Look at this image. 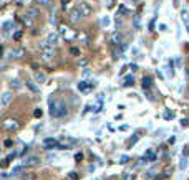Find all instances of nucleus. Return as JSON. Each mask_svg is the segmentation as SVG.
Returning a JSON list of instances; mask_svg holds the SVG:
<instances>
[{"label": "nucleus", "mask_w": 189, "mask_h": 180, "mask_svg": "<svg viewBox=\"0 0 189 180\" xmlns=\"http://www.w3.org/2000/svg\"><path fill=\"white\" fill-rule=\"evenodd\" d=\"M129 68H131L133 71H136V69H138V65H131V66H129Z\"/></svg>", "instance_id": "nucleus-37"}, {"label": "nucleus", "mask_w": 189, "mask_h": 180, "mask_svg": "<svg viewBox=\"0 0 189 180\" xmlns=\"http://www.w3.org/2000/svg\"><path fill=\"white\" fill-rule=\"evenodd\" d=\"M45 81H47V75H45V73H40V71H37V73H35V83L43 84Z\"/></svg>", "instance_id": "nucleus-13"}, {"label": "nucleus", "mask_w": 189, "mask_h": 180, "mask_svg": "<svg viewBox=\"0 0 189 180\" xmlns=\"http://www.w3.org/2000/svg\"><path fill=\"white\" fill-rule=\"evenodd\" d=\"M20 37H22V31H15V35H13V40H20Z\"/></svg>", "instance_id": "nucleus-30"}, {"label": "nucleus", "mask_w": 189, "mask_h": 180, "mask_svg": "<svg viewBox=\"0 0 189 180\" xmlns=\"http://www.w3.org/2000/svg\"><path fill=\"white\" fill-rule=\"evenodd\" d=\"M134 27L139 28V17H134Z\"/></svg>", "instance_id": "nucleus-31"}, {"label": "nucleus", "mask_w": 189, "mask_h": 180, "mask_svg": "<svg viewBox=\"0 0 189 180\" xmlns=\"http://www.w3.org/2000/svg\"><path fill=\"white\" fill-rule=\"evenodd\" d=\"M144 159H146V162H154L156 160V154L153 152V150H148V152H146V155H144Z\"/></svg>", "instance_id": "nucleus-19"}, {"label": "nucleus", "mask_w": 189, "mask_h": 180, "mask_svg": "<svg viewBox=\"0 0 189 180\" xmlns=\"http://www.w3.org/2000/svg\"><path fill=\"white\" fill-rule=\"evenodd\" d=\"M83 76H85V78L90 76V71H88V69H85V71H83Z\"/></svg>", "instance_id": "nucleus-39"}, {"label": "nucleus", "mask_w": 189, "mask_h": 180, "mask_svg": "<svg viewBox=\"0 0 189 180\" xmlns=\"http://www.w3.org/2000/svg\"><path fill=\"white\" fill-rule=\"evenodd\" d=\"M58 30H60V35H61V37H63V38H65V40H66V41H71V40H73V38H75V37H76V33H75V31H73V30H71V28H68V27H65V25H61L60 28H58Z\"/></svg>", "instance_id": "nucleus-3"}, {"label": "nucleus", "mask_w": 189, "mask_h": 180, "mask_svg": "<svg viewBox=\"0 0 189 180\" xmlns=\"http://www.w3.org/2000/svg\"><path fill=\"white\" fill-rule=\"evenodd\" d=\"M20 86H22V84H20L18 79H12V81H10V88H15V89H18Z\"/></svg>", "instance_id": "nucleus-24"}, {"label": "nucleus", "mask_w": 189, "mask_h": 180, "mask_svg": "<svg viewBox=\"0 0 189 180\" xmlns=\"http://www.w3.org/2000/svg\"><path fill=\"white\" fill-rule=\"evenodd\" d=\"M58 40H60V35L55 33V31H51V33L48 35V38H47V41H48V45H50V47H55V45L58 43Z\"/></svg>", "instance_id": "nucleus-8"}, {"label": "nucleus", "mask_w": 189, "mask_h": 180, "mask_svg": "<svg viewBox=\"0 0 189 180\" xmlns=\"http://www.w3.org/2000/svg\"><path fill=\"white\" fill-rule=\"evenodd\" d=\"M3 2H7V0H3Z\"/></svg>", "instance_id": "nucleus-43"}, {"label": "nucleus", "mask_w": 189, "mask_h": 180, "mask_svg": "<svg viewBox=\"0 0 189 180\" xmlns=\"http://www.w3.org/2000/svg\"><path fill=\"white\" fill-rule=\"evenodd\" d=\"M35 117H41V109H37V111H35Z\"/></svg>", "instance_id": "nucleus-32"}, {"label": "nucleus", "mask_w": 189, "mask_h": 180, "mask_svg": "<svg viewBox=\"0 0 189 180\" xmlns=\"http://www.w3.org/2000/svg\"><path fill=\"white\" fill-rule=\"evenodd\" d=\"M12 99H13V94L10 93V91H5V93L2 94V108L5 109L7 106L10 104V101H12Z\"/></svg>", "instance_id": "nucleus-7"}, {"label": "nucleus", "mask_w": 189, "mask_h": 180, "mask_svg": "<svg viewBox=\"0 0 189 180\" xmlns=\"http://www.w3.org/2000/svg\"><path fill=\"white\" fill-rule=\"evenodd\" d=\"M151 86H153V78L151 76H144L143 78V89L148 91V89H151Z\"/></svg>", "instance_id": "nucleus-12"}, {"label": "nucleus", "mask_w": 189, "mask_h": 180, "mask_svg": "<svg viewBox=\"0 0 189 180\" xmlns=\"http://www.w3.org/2000/svg\"><path fill=\"white\" fill-rule=\"evenodd\" d=\"M133 84H134V78H133V76H126L123 86H124V88H129V86H133Z\"/></svg>", "instance_id": "nucleus-18"}, {"label": "nucleus", "mask_w": 189, "mask_h": 180, "mask_svg": "<svg viewBox=\"0 0 189 180\" xmlns=\"http://www.w3.org/2000/svg\"><path fill=\"white\" fill-rule=\"evenodd\" d=\"M138 140H139V136H138V134H133V137H131V139H129V146H134V144L136 142H138Z\"/></svg>", "instance_id": "nucleus-23"}, {"label": "nucleus", "mask_w": 189, "mask_h": 180, "mask_svg": "<svg viewBox=\"0 0 189 180\" xmlns=\"http://www.w3.org/2000/svg\"><path fill=\"white\" fill-rule=\"evenodd\" d=\"M40 56L43 61H51L55 56V50L53 47H50L48 45V41H41L40 43Z\"/></svg>", "instance_id": "nucleus-2"}, {"label": "nucleus", "mask_w": 189, "mask_h": 180, "mask_svg": "<svg viewBox=\"0 0 189 180\" xmlns=\"http://www.w3.org/2000/svg\"><path fill=\"white\" fill-rule=\"evenodd\" d=\"M70 51H71V55H80V51L76 50V48H71V50H70Z\"/></svg>", "instance_id": "nucleus-34"}, {"label": "nucleus", "mask_w": 189, "mask_h": 180, "mask_svg": "<svg viewBox=\"0 0 189 180\" xmlns=\"http://www.w3.org/2000/svg\"><path fill=\"white\" fill-rule=\"evenodd\" d=\"M5 146H7V147H10V146H12V140L7 139V140H5Z\"/></svg>", "instance_id": "nucleus-36"}, {"label": "nucleus", "mask_w": 189, "mask_h": 180, "mask_svg": "<svg viewBox=\"0 0 189 180\" xmlns=\"http://www.w3.org/2000/svg\"><path fill=\"white\" fill-rule=\"evenodd\" d=\"M181 20H183V23L184 25H189V12L187 10H181Z\"/></svg>", "instance_id": "nucleus-17"}, {"label": "nucleus", "mask_w": 189, "mask_h": 180, "mask_svg": "<svg viewBox=\"0 0 189 180\" xmlns=\"http://www.w3.org/2000/svg\"><path fill=\"white\" fill-rule=\"evenodd\" d=\"M133 2H138V0H133Z\"/></svg>", "instance_id": "nucleus-42"}, {"label": "nucleus", "mask_w": 189, "mask_h": 180, "mask_svg": "<svg viewBox=\"0 0 189 180\" xmlns=\"http://www.w3.org/2000/svg\"><path fill=\"white\" fill-rule=\"evenodd\" d=\"M110 25H111V18H110V17H103V18H101V27L108 28Z\"/></svg>", "instance_id": "nucleus-21"}, {"label": "nucleus", "mask_w": 189, "mask_h": 180, "mask_svg": "<svg viewBox=\"0 0 189 180\" xmlns=\"http://www.w3.org/2000/svg\"><path fill=\"white\" fill-rule=\"evenodd\" d=\"M111 41H113L114 45H123V37L116 31V33H113V37H111Z\"/></svg>", "instance_id": "nucleus-15"}, {"label": "nucleus", "mask_w": 189, "mask_h": 180, "mask_svg": "<svg viewBox=\"0 0 189 180\" xmlns=\"http://www.w3.org/2000/svg\"><path fill=\"white\" fill-rule=\"evenodd\" d=\"M181 124H183V126H187V124H189L187 119H183V121H181Z\"/></svg>", "instance_id": "nucleus-38"}, {"label": "nucleus", "mask_w": 189, "mask_h": 180, "mask_svg": "<svg viewBox=\"0 0 189 180\" xmlns=\"http://www.w3.org/2000/svg\"><path fill=\"white\" fill-rule=\"evenodd\" d=\"M22 20H23V23H25V25H27V27H30V28H31V27H33V23H35V20H33V18H31V17H30V15H27V13H25V15H23V17H22Z\"/></svg>", "instance_id": "nucleus-16"}, {"label": "nucleus", "mask_w": 189, "mask_h": 180, "mask_svg": "<svg viewBox=\"0 0 189 180\" xmlns=\"http://www.w3.org/2000/svg\"><path fill=\"white\" fill-rule=\"evenodd\" d=\"M22 170H23L22 165H15V167L12 169V175H20V174H22Z\"/></svg>", "instance_id": "nucleus-22"}, {"label": "nucleus", "mask_w": 189, "mask_h": 180, "mask_svg": "<svg viewBox=\"0 0 189 180\" xmlns=\"http://www.w3.org/2000/svg\"><path fill=\"white\" fill-rule=\"evenodd\" d=\"M51 117H63L66 116L68 109H66V104L63 101H58V99H50V109H48Z\"/></svg>", "instance_id": "nucleus-1"}, {"label": "nucleus", "mask_w": 189, "mask_h": 180, "mask_svg": "<svg viewBox=\"0 0 189 180\" xmlns=\"http://www.w3.org/2000/svg\"><path fill=\"white\" fill-rule=\"evenodd\" d=\"M38 3H40V5H50V2L51 0H37Z\"/></svg>", "instance_id": "nucleus-28"}, {"label": "nucleus", "mask_w": 189, "mask_h": 180, "mask_svg": "<svg viewBox=\"0 0 189 180\" xmlns=\"http://www.w3.org/2000/svg\"><path fill=\"white\" fill-rule=\"evenodd\" d=\"M37 162H38V159H37V157H30L27 164H28V165H37Z\"/></svg>", "instance_id": "nucleus-25"}, {"label": "nucleus", "mask_w": 189, "mask_h": 180, "mask_svg": "<svg viewBox=\"0 0 189 180\" xmlns=\"http://www.w3.org/2000/svg\"><path fill=\"white\" fill-rule=\"evenodd\" d=\"M27 86H28L30 91H33V93H38V91H40V88L35 84V81H27Z\"/></svg>", "instance_id": "nucleus-20"}, {"label": "nucleus", "mask_w": 189, "mask_h": 180, "mask_svg": "<svg viewBox=\"0 0 189 180\" xmlns=\"http://www.w3.org/2000/svg\"><path fill=\"white\" fill-rule=\"evenodd\" d=\"M78 37H80V38H81V40H83V43H88V37H86L85 33H80Z\"/></svg>", "instance_id": "nucleus-27"}, {"label": "nucleus", "mask_w": 189, "mask_h": 180, "mask_svg": "<svg viewBox=\"0 0 189 180\" xmlns=\"http://www.w3.org/2000/svg\"><path fill=\"white\" fill-rule=\"evenodd\" d=\"M2 30H3V37H10L12 30L15 31V30H17V27H15V23H13L12 20H8V22H5V23L2 25Z\"/></svg>", "instance_id": "nucleus-6"}, {"label": "nucleus", "mask_w": 189, "mask_h": 180, "mask_svg": "<svg viewBox=\"0 0 189 180\" xmlns=\"http://www.w3.org/2000/svg\"><path fill=\"white\" fill-rule=\"evenodd\" d=\"M128 162V155H120V164H126Z\"/></svg>", "instance_id": "nucleus-26"}, {"label": "nucleus", "mask_w": 189, "mask_h": 180, "mask_svg": "<svg viewBox=\"0 0 189 180\" xmlns=\"http://www.w3.org/2000/svg\"><path fill=\"white\" fill-rule=\"evenodd\" d=\"M154 20H156V18H153L151 23H149V30H153V28H154Z\"/></svg>", "instance_id": "nucleus-35"}, {"label": "nucleus", "mask_w": 189, "mask_h": 180, "mask_svg": "<svg viewBox=\"0 0 189 180\" xmlns=\"http://www.w3.org/2000/svg\"><path fill=\"white\" fill-rule=\"evenodd\" d=\"M68 18H70V22H71V23H78L80 20L83 18V15H81V12H80V10L75 7V8H71V10H70Z\"/></svg>", "instance_id": "nucleus-5"}, {"label": "nucleus", "mask_w": 189, "mask_h": 180, "mask_svg": "<svg viewBox=\"0 0 189 180\" xmlns=\"http://www.w3.org/2000/svg\"><path fill=\"white\" fill-rule=\"evenodd\" d=\"M93 86H94V83H86V81H80L78 83V89L81 91V93H86V91Z\"/></svg>", "instance_id": "nucleus-10"}, {"label": "nucleus", "mask_w": 189, "mask_h": 180, "mask_svg": "<svg viewBox=\"0 0 189 180\" xmlns=\"http://www.w3.org/2000/svg\"><path fill=\"white\" fill-rule=\"evenodd\" d=\"M12 56H13V58H17V59H22L23 56H25V50H23V48H13V50H12Z\"/></svg>", "instance_id": "nucleus-11"}, {"label": "nucleus", "mask_w": 189, "mask_h": 180, "mask_svg": "<svg viewBox=\"0 0 189 180\" xmlns=\"http://www.w3.org/2000/svg\"><path fill=\"white\" fill-rule=\"evenodd\" d=\"M3 126H5V129H8V130H17L18 129V122L13 121V119H7V121L3 122Z\"/></svg>", "instance_id": "nucleus-9"}, {"label": "nucleus", "mask_w": 189, "mask_h": 180, "mask_svg": "<svg viewBox=\"0 0 189 180\" xmlns=\"http://www.w3.org/2000/svg\"><path fill=\"white\" fill-rule=\"evenodd\" d=\"M159 30H161V31H166V30H167V27L164 25V23H161V25H159Z\"/></svg>", "instance_id": "nucleus-33"}, {"label": "nucleus", "mask_w": 189, "mask_h": 180, "mask_svg": "<svg viewBox=\"0 0 189 180\" xmlns=\"http://www.w3.org/2000/svg\"><path fill=\"white\" fill-rule=\"evenodd\" d=\"M186 30H187V33H189V25H186Z\"/></svg>", "instance_id": "nucleus-41"}, {"label": "nucleus", "mask_w": 189, "mask_h": 180, "mask_svg": "<svg viewBox=\"0 0 189 180\" xmlns=\"http://www.w3.org/2000/svg\"><path fill=\"white\" fill-rule=\"evenodd\" d=\"M76 8L81 12L83 17H88L90 13H91V5H90L88 2H78V3H76Z\"/></svg>", "instance_id": "nucleus-4"}, {"label": "nucleus", "mask_w": 189, "mask_h": 180, "mask_svg": "<svg viewBox=\"0 0 189 180\" xmlns=\"http://www.w3.org/2000/svg\"><path fill=\"white\" fill-rule=\"evenodd\" d=\"M61 2H63V3H65V5H66V3H68V0H61Z\"/></svg>", "instance_id": "nucleus-40"}, {"label": "nucleus", "mask_w": 189, "mask_h": 180, "mask_svg": "<svg viewBox=\"0 0 189 180\" xmlns=\"http://www.w3.org/2000/svg\"><path fill=\"white\" fill-rule=\"evenodd\" d=\"M186 162H187V160H186V159H183V160H181V164H179V167H181V169H183V170H184V169H186V165H187V164H186Z\"/></svg>", "instance_id": "nucleus-29"}, {"label": "nucleus", "mask_w": 189, "mask_h": 180, "mask_svg": "<svg viewBox=\"0 0 189 180\" xmlns=\"http://www.w3.org/2000/svg\"><path fill=\"white\" fill-rule=\"evenodd\" d=\"M27 15H30L31 18H37V17H40V12H38V8H35V7H30V8H27Z\"/></svg>", "instance_id": "nucleus-14"}]
</instances>
